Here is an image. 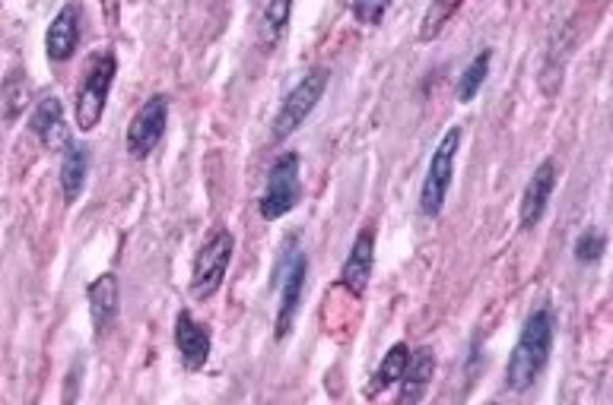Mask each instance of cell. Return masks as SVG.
Instances as JSON below:
<instances>
[{
    "instance_id": "1",
    "label": "cell",
    "mask_w": 613,
    "mask_h": 405,
    "mask_svg": "<svg viewBox=\"0 0 613 405\" xmlns=\"http://www.w3.org/2000/svg\"><path fill=\"white\" fill-rule=\"evenodd\" d=\"M553 333H556V323H553V314L547 308L527 314L522 336H519V343L509 355V364H506V386L512 393L531 390L534 380L547 368L553 351Z\"/></svg>"
},
{
    "instance_id": "2",
    "label": "cell",
    "mask_w": 613,
    "mask_h": 405,
    "mask_svg": "<svg viewBox=\"0 0 613 405\" xmlns=\"http://www.w3.org/2000/svg\"><path fill=\"white\" fill-rule=\"evenodd\" d=\"M115 73H118V58L112 51H95L87 60V70H83V80L77 86V127L80 134H92L99 127V120L105 115V105H109V92L115 83Z\"/></svg>"
},
{
    "instance_id": "3",
    "label": "cell",
    "mask_w": 613,
    "mask_h": 405,
    "mask_svg": "<svg viewBox=\"0 0 613 405\" xmlns=\"http://www.w3.org/2000/svg\"><path fill=\"white\" fill-rule=\"evenodd\" d=\"M306 276H308V257L299 244V238L293 234L286 241L283 251V269H280V304H276V320H274V336L283 343L296 323L299 304H303V291H306Z\"/></svg>"
},
{
    "instance_id": "4",
    "label": "cell",
    "mask_w": 613,
    "mask_h": 405,
    "mask_svg": "<svg viewBox=\"0 0 613 405\" xmlns=\"http://www.w3.org/2000/svg\"><path fill=\"white\" fill-rule=\"evenodd\" d=\"M303 197V177H299V155L296 152H283L268 172L264 194L258 200V212L276 222L283 216H290L296 209V202Z\"/></svg>"
},
{
    "instance_id": "5",
    "label": "cell",
    "mask_w": 613,
    "mask_h": 405,
    "mask_svg": "<svg viewBox=\"0 0 613 405\" xmlns=\"http://www.w3.org/2000/svg\"><path fill=\"white\" fill-rule=\"evenodd\" d=\"M232 254H236V238L226 229H219L204 241V247L197 251L194 266H191V294L197 301H207L219 291L226 273H229Z\"/></svg>"
},
{
    "instance_id": "6",
    "label": "cell",
    "mask_w": 613,
    "mask_h": 405,
    "mask_svg": "<svg viewBox=\"0 0 613 405\" xmlns=\"http://www.w3.org/2000/svg\"><path fill=\"white\" fill-rule=\"evenodd\" d=\"M461 149V127H449L445 137L439 140L435 152L430 159V169L423 177V190H420V212L427 219H435L445 206L449 197V187H452V177H455V155Z\"/></svg>"
},
{
    "instance_id": "7",
    "label": "cell",
    "mask_w": 613,
    "mask_h": 405,
    "mask_svg": "<svg viewBox=\"0 0 613 405\" xmlns=\"http://www.w3.org/2000/svg\"><path fill=\"white\" fill-rule=\"evenodd\" d=\"M328 80H331V70H328V67H315L311 73H306V77L299 80V86L283 99V105H280V112H276L274 140L293 137V134L306 124V117L311 115L315 105L321 102V95H325V89H328Z\"/></svg>"
},
{
    "instance_id": "8",
    "label": "cell",
    "mask_w": 613,
    "mask_h": 405,
    "mask_svg": "<svg viewBox=\"0 0 613 405\" xmlns=\"http://www.w3.org/2000/svg\"><path fill=\"white\" fill-rule=\"evenodd\" d=\"M166 127H169V99L166 95H150L140 105V112L130 117V124H127V137H124L127 155L130 159H147L162 140Z\"/></svg>"
},
{
    "instance_id": "9",
    "label": "cell",
    "mask_w": 613,
    "mask_h": 405,
    "mask_svg": "<svg viewBox=\"0 0 613 405\" xmlns=\"http://www.w3.org/2000/svg\"><path fill=\"white\" fill-rule=\"evenodd\" d=\"M175 348L188 371H201L211 361V348H214L211 329L201 320H194L191 311H182L175 317Z\"/></svg>"
},
{
    "instance_id": "10",
    "label": "cell",
    "mask_w": 613,
    "mask_h": 405,
    "mask_svg": "<svg viewBox=\"0 0 613 405\" xmlns=\"http://www.w3.org/2000/svg\"><path fill=\"white\" fill-rule=\"evenodd\" d=\"M30 127L48 152H64L67 146L73 143V140H70V127H67V120H64V105L58 95H45V99L35 105V112H32L30 117Z\"/></svg>"
},
{
    "instance_id": "11",
    "label": "cell",
    "mask_w": 613,
    "mask_h": 405,
    "mask_svg": "<svg viewBox=\"0 0 613 405\" xmlns=\"http://www.w3.org/2000/svg\"><path fill=\"white\" fill-rule=\"evenodd\" d=\"M80 35H83V26H80V7L77 3H64L58 10V16L52 20V26L45 32V51H48V60L55 63H64V60L73 58L77 45H80Z\"/></svg>"
},
{
    "instance_id": "12",
    "label": "cell",
    "mask_w": 613,
    "mask_h": 405,
    "mask_svg": "<svg viewBox=\"0 0 613 405\" xmlns=\"http://www.w3.org/2000/svg\"><path fill=\"white\" fill-rule=\"evenodd\" d=\"M553 190H556V162L544 159L537 165V172L531 174V181H527L522 194V229H537L541 225Z\"/></svg>"
},
{
    "instance_id": "13",
    "label": "cell",
    "mask_w": 613,
    "mask_h": 405,
    "mask_svg": "<svg viewBox=\"0 0 613 405\" xmlns=\"http://www.w3.org/2000/svg\"><path fill=\"white\" fill-rule=\"evenodd\" d=\"M372 266H375V234H356V241L350 247V257L340 269V286L353 298H363L368 289V279H372Z\"/></svg>"
},
{
    "instance_id": "14",
    "label": "cell",
    "mask_w": 613,
    "mask_h": 405,
    "mask_svg": "<svg viewBox=\"0 0 613 405\" xmlns=\"http://www.w3.org/2000/svg\"><path fill=\"white\" fill-rule=\"evenodd\" d=\"M432 374H435V355H432V348L423 346L417 348V351H410L404 377L398 380V403H420L427 396V390H430Z\"/></svg>"
},
{
    "instance_id": "15",
    "label": "cell",
    "mask_w": 613,
    "mask_h": 405,
    "mask_svg": "<svg viewBox=\"0 0 613 405\" xmlns=\"http://www.w3.org/2000/svg\"><path fill=\"white\" fill-rule=\"evenodd\" d=\"M87 301H90V317L95 336H105L112 329V323L118 317V279L112 273L92 279L87 289Z\"/></svg>"
},
{
    "instance_id": "16",
    "label": "cell",
    "mask_w": 613,
    "mask_h": 405,
    "mask_svg": "<svg viewBox=\"0 0 613 405\" xmlns=\"http://www.w3.org/2000/svg\"><path fill=\"white\" fill-rule=\"evenodd\" d=\"M87 172H90V149L80 143H70L61 152V172H58L64 200L73 202L80 194H83Z\"/></svg>"
},
{
    "instance_id": "17",
    "label": "cell",
    "mask_w": 613,
    "mask_h": 405,
    "mask_svg": "<svg viewBox=\"0 0 613 405\" xmlns=\"http://www.w3.org/2000/svg\"><path fill=\"white\" fill-rule=\"evenodd\" d=\"M407 358H410V348L404 343H395V346L385 351L378 371L372 374V386H368V396H378L382 390H391L398 386V380L404 377V368H407Z\"/></svg>"
},
{
    "instance_id": "18",
    "label": "cell",
    "mask_w": 613,
    "mask_h": 405,
    "mask_svg": "<svg viewBox=\"0 0 613 405\" xmlns=\"http://www.w3.org/2000/svg\"><path fill=\"white\" fill-rule=\"evenodd\" d=\"M461 3L464 0H432L427 13H423V20H420V42L423 45H430V42H435L442 35V30L449 26V20L461 10Z\"/></svg>"
},
{
    "instance_id": "19",
    "label": "cell",
    "mask_w": 613,
    "mask_h": 405,
    "mask_svg": "<svg viewBox=\"0 0 613 405\" xmlns=\"http://www.w3.org/2000/svg\"><path fill=\"white\" fill-rule=\"evenodd\" d=\"M490 63H492L490 48H484V51H480L477 58L467 63V70L461 73V83H458V102H461V105H467V102H474V99H477V92L484 89L487 77H490Z\"/></svg>"
},
{
    "instance_id": "20",
    "label": "cell",
    "mask_w": 613,
    "mask_h": 405,
    "mask_svg": "<svg viewBox=\"0 0 613 405\" xmlns=\"http://www.w3.org/2000/svg\"><path fill=\"white\" fill-rule=\"evenodd\" d=\"M290 10H293V0H268V7H264V32H268L271 42H276L283 35V30H286Z\"/></svg>"
},
{
    "instance_id": "21",
    "label": "cell",
    "mask_w": 613,
    "mask_h": 405,
    "mask_svg": "<svg viewBox=\"0 0 613 405\" xmlns=\"http://www.w3.org/2000/svg\"><path fill=\"white\" fill-rule=\"evenodd\" d=\"M604 251H608V238L594 229L582 232L576 241V261L579 263H598L604 257Z\"/></svg>"
},
{
    "instance_id": "22",
    "label": "cell",
    "mask_w": 613,
    "mask_h": 405,
    "mask_svg": "<svg viewBox=\"0 0 613 405\" xmlns=\"http://www.w3.org/2000/svg\"><path fill=\"white\" fill-rule=\"evenodd\" d=\"M388 7H391V0H353V16L366 26H378V20L385 16Z\"/></svg>"
}]
</instances>
